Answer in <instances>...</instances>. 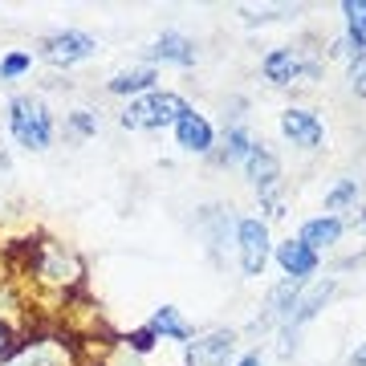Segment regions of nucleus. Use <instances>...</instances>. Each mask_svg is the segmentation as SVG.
I'll return each instance as SVG.
<instances>
[{
  "instance_id": "nucleus-1",
  "label": "nucleus",
  "mask_w": 366,
  "mask_h": 366,
  "mask_svg": "<svg viewBox=\"0 0 366 366\" xmlns=\"http://www.w3.org/2000/svg\"><path fill=\"white\" fill-rule=\"evenodd\" d=\"M25 277L37 289H49L53 297H61L69 305V297L86 285V261L78 257V249H69L66 240L45 236V240H37V244H29Z\"/></svg>"
},
{
  "instance_id": "nucleus-2",
  "label": "nucleus",
  "mask_w": 366,
  "mask_h": 366,
  "mask_svg": "<svg viewBox=\"0 0 366 366\" xmlns=\"http://www.w3.org/2000/svg\"><path fill=\"white\" fill-rule=\"evenodd\" d=\"M4 131L21 151L29 155H45L57 139V114L41 94H13L4 106Z\"/></svg>"
},
{
  "instance_id": "nucleus-3",
  "label": "nucleus",
  "mask_w": 366,
  "mask_h": 366,
  "mask_svg": "<svg viewBox=\"0 0 366 366\" xmlns=\"http://www.w3.org/2000/svg\"><path fill=\"white\" fill-rule=\"evenodd\" d=\"M187 98H183L179 90H151V94H143V98H134V102H127L122 110H118V127L122 131H171L175 127V118L187 110Z\"/></svg>"
},
{
  "instance_id": "nucleus-4",
  "label": "nucleus",
  "mask_w": 366,
  "mask_h": 366,
  "mask_svg": "<svg viewBox=\"0 0 366 366\" xmlns=\"http://www.w3.org/2000/svg\"><path fill=\"white\" fill-rule=\"evenodd\" d=\"M37 57L45 66H53L57 74H69L74 66L98 57V37L86 29H53L37 41Z\"/></svg>"
},
{
  "instance_id": "nucleus-5",
  "label": "nucleus",
  "mask_w": 366,
  "mask_h": 366,
  "mask_svg": "<svg viewBox=\"0 0 366 366\" xmlns=\"http://www.w3.org/2000/svg\"><path fill=\"white\" fill-rule=\"evenodd\" d=\"M273 261V232H269V224L261 216H240L236 220V264H240V273L257 281L264 277Z\"/></svg>"
},
{
  "instance_id": "nucleus-6",
  "label": "nucleus",
  "mask_w": 366,
  "mask_h": 366,
  "mask_svg": "<svg viewBox=\"0 0 366 366\" xmlns=\"http://www.w3.org/2000/svg\"><path fill=\"white\" fill-rule=\"evenodd\" d=\"M240 354V330L212 326L183 346V366H232Z\"/></svg>"
},
{
  "instance_id": "nucleus-7",
  "label": "nucleus",
  "mask_w": 366,
  "mask_h": 366,
  "mask_svg": "<svg viewBox=\"0 0 366 366\" xmlns=\"http://www.w3.org/2000/svg\"><path fill=\"white\" fill-rule=\"evenodd\" d=\"M277 131L289 147H297L305 155H314L326 147V122L310 110V106H285L281 118H277Z\"/></svg>"
},
{
  "instance_id": "nucleus-8",
  "label": "nucleus",
  "mask_w": 366,
  "mask_h": 366,
  "mask_svg": "<svg viewBox=\"0 0 366 366\" xmlns=\"http://www.w3.org/2000/svg\"><path fill=\"white\" fill-rule=\"evenodd\" d=\"M199 61V45L183 29H163L151 45L143 49V66H175V69H192Z\"/></svg>"
},
{
  "instance_id": "nucleus-9",
  "label": "nucleus",
  "mask_w": 366,
  "mask_h": 366,
  "mask_svg": "<svg viewBox=\"0 0 366 366\" xmlns=\"http://www.w3.org/2000/svg\"><path fill=\"white\" fill-rule=\"evenodd\" d=\"M171 134H175V147H179L183 155H196V159H208L212 151H216V139H220V131L212 127V118L199 114L196 106H187V110L175 118Z\"/></svg>"
},
{
  "instance_id": "nucleus-10",
  "label": "nucleus",
  "mask_w": 366,
  "mask_h": 366,
  "mask_svg": "<svg viewBox=\"0 0 366 366\" xmlns=\"http://www.w3.org/2000/svg\"><path fill=\"white\" fill-rule=\"evenodd\" d=\"M244 179L252 183V192H257V199L261 196H277V192H285V167H281V159H277L273 147H264L261 139L252 143L249 159H244Z\"/></svg>"
},
{
  "instance_id": "nucleus-11",
  "label": "nucleus",
  "mask_w": 366,
  "mask_h": 366,
  "mask_svg": "<svg viewBox=\"0 0 366 366\" xmlns=\"http://www.w3.org/2000/svg\"><path fill=\"white\" fill-rule=\"evenodd\" d=\"M236 220L240 216H232V208H224V204H208V208L196 212V228L208 244L212 264H220V252L228 249V240L236 244Z\"/></svg>"
},
{
  "instance_id": "nucleus-12",
  "label": "nucleus",
  "mask_w": 366,
  "mask_h": 366,
  "mask_svg": "<svg viewBox=\"0 0 366 366\" xmlns=\"http://www.w3.org/2000/svg\"><path fill=\"white\" fill-rule=\"evenodd\" d=\"M252 143H257V134H252L249 122H232V127H224V131H220L216 151L208 155V163H212V167H224V171L244 167V159H249Z\"/></svg>"
},
{
  "instance_id": "nucleus-13",
  "label": "nucleus",
  "mask_w": 366,
  "mask_h": 366,
  "mask_svg": "<svg viewBox=\"0 0 366 366\" xmlns=\"http://www.w3.org/2000/svg\"><path fill=\"white\" fill-rule=\"evenodd\" d=\"M261 78L273 90H289L301 86V45H273L261 57Z\"/></svg>"
},
{
  "instance_id": "nucleus-14",
  "label": "nucleus",
  "mask_w": 366,
  "mask_h": 366,
  "mask_svg": "<svg viewBox=\"0 0 366 366\" xmlns=\"http://www.w3.org/2000/svg\"><path fill=\"white\" fill-rule=\"evenodd\" d=\"M338 277H317V281H310L305 285V293L297 297V305H293V314H289V322L285 326H293V330H305L310 322H314L322 310H326L330 301L338 297Z\"/></svg>"
},
{
  "instance_id": "nucleus-15",
  "label": "nucleus",
  "mask_w": 366,
  "mask_h": 366,
  "mask_svg": "<svg viewBox=\"0 0 366 366\" xmlns=\"http://www.w3.org/2000/svg\"><path fill=\"white\" fill-rule=\"evenodd\" d=\"M151 90H159V69L143 66V61H134V66L118 69V74L106 78V94L110 98H122V102H134V98H143Z\"/></svg>"
},
{
  "instance_id": "nucleus-16",
  "label": "nucleus",
  "mask_w": 366,
  "mask_h": 366,
  "mask_svg": "<svg viewBox=\"0 0 366 366\" xmlns=\"http://www.w3.org/2000/svg\"><path fill=\"white\" fill-rule=\"evenodd\" d=\"M273 261H277V269H281V277H297V281H310V277H317V269H322V257H317L314 249H305L297 236L273 244Z\"/></svg>"
},
{
  "instance_id": "nucleus-17",
  "label": "nucleus",
  "mask_w": 366,
  "mask_h": 366,
  "mask_svg": "<svg viewBox=\"0 0 366 366\" xmlns=\"http://www.w3.org/2000/svg\"><path fill=\"white\" fill-rule=\"evenodd\" d=\"M342 236H346V220H342V216H326V212H322V216H310V220L297 228V240L305 249H314L317 257L330 252V249H338Z\"/></svg>"
},
{
  "instance_id": "nucleus-18",
  "label": "nucleus",
  "mask_w": 366,
  "mask_h": 366,
  "mask_svg": "<svg viewBox=\"0 0 366 366\" xmlns=\"http://www.w3.org/2000/svg\"><path fill=\"white\" fill-rule=\"evenodd\" d=\"M342 53L366 57V0H342Z\"/></svg>"
},
{
  "instance_id": "nucleus-19",
  "label": "nucleus",
  "mask_w": 366,
  "mask_h": 366,
  "mask_svg": "<svg viewBox=\"0 0 366 366\" xmlns=\"http://www.w3.org/2000/svg\"><path fill=\"white\" fill-rule=\"evenodd\" d=\"M147 326L155 330V338H159V342H171V346H179V350H183V346H187L192 338H196V326L183 317L179 305H159L155 314H151V322H147Z\"/></svg>"
},
{
  "instance_id": "nucleus-20",
  "label": "nucleus",
  "mask_w": 366,
  "mask_h": 366,
  "mask_svg": "<svg viewBox=\"0 0 366 366\" xmlns=\"http://www.w3.org/2000/svg\"><path fill=\"white\" fill-rule=\"evenodd\" d=\"M57 131L66 134L69 143H90V139H98V131H102V118H98V110H90V106H74V110H66V118L57 122Z\"/></svg>"
},
{
  "instance_id": "nucleus-21",
  "label": "nucleus",
  "mask_w": 366,
  "mask_h": 366,
  "mask_svg": "<svg viewBox=\"0 0 366 366\" xmlns=\"http://www.w3.org/2000/svg\"><path fill=\"white\" fill-rule=\"evenodd\" d=\"M358 196H362V179L346 175V179H338V183L326 192V204H322V212H326V216H342V212L358 208Z\"/></svg>"
},
{
  "instance_id": "nucleus-22",
  "label": "nucleus",
  "mask_w": 366,
  "mask_h": 366,
  "mask_svg": "<svg viewBox=\"0 0 366 366\" xmlns=\"http://www.w3.org/2000/svg\"><path fill=\"white\" fill-rule=\"evenodd\" d=\"M33 66H37V57H33L29 49H9L4 57H0V81H4V86L25 81L29 74H33Z\"/></svg>"
},
{
  "instance_id": "nucleus-23",
  "label": "nucleus",
  "mask_w": 366,
  "mask_h": 366,
  "mask_svg": "<svg viewBox=\"0 0 366 366\" xmlns=\"http://www.w3.org/2000/svg\"><path fill=\"white\" fill-rule=\"evenodd\" d=\"M297 9H240V25L244 29H269V25H281V21H293Z\"/></svg>"
},
{
  "instance_id": "nucleus-24",
  "label": "nucleus",
  "mask_w": 366,
  "mask_h": 366,
  "mask_svg": "<svg viewBox=\"0 0 366 366\" xmlns=\"http://www.w3.org/2000/svg\"><path fill=\"white\" fill-rule=\"evenodd\" d=\"M118 346L131 354V358H151L155 346H159V338H155V330H151V326H134L131 334H122V338H118Z\"/></svg>"
},
{
  "instance_id": "nucleus-25",
  "label": "nucleus",
  "mask_w": 366,
  "mask_h": 366,
  "mask_svg": "<svg viewBox=\"0 0 366 366\" xmlns=\"http://www.w3.org/2000/svg\"><path fill=\"white\" fill-rule=\"evenodd\" d=\"M346 81H350L354 98H366V57H354L346 61Z\"/></svg>"
},
{
  "instance_id": "nucleus-26",
  "label": "nucleus",
  "mask_w": 366,
  "mask_h": 366,
  "mask_svg": "<svg viewBox=\"0 0 366 366\" xmlns=\"http://www.w3.org/2000/svg\"><path fill=\"white\" fill-rule=\"evenodd\" d=\"M301 330H293V326H281L277 330V358H293L297 354V346H301Z\"/></svg>"
},
{
  "instance_id": "nucleus-27",
  "label": "nucleus",
  "mask_w": 366,
  "mask_h": 366,
  "mask_svg": "<svg viewBox=\"0 0 366 366\" xmlns=\"http://www.w3.org/2000/svg\"><path fill=\"white\" fill-rule=\"evenodd\" d=\"M16 342H21V334H16L9 322H0V358H9V354L16 350Z\"/></svg>"
},
{
  "instance_id": "nucleus-28",
  "label": "nucleus",
  "mask_w": 366,
  "mask_h": 366,
  "mask_svg": "<svg viewBox=\"0 0 366 366\" xmlns=\"http://www.w3.org/2000/svg\"><path fill=\"white\" fill-rule=\"evenodd\" d=\"M342 220H346V232H366V204L350 208V216H342Z\"/></svg>"
},
{
  "instance_id": "nucleus-29",
  "label": "nucleus",
  "mask_w": 366,
  "mask_h": 366,
  "mask_svg": "<svg viewBox=\"0 0 366 366\" xmlns=\"http://www.w3.org/2000/svg\"><path fill=\"white\" fill-rule=\"evenodd\" d=\"M232 366H264L261 346H252V350H240V354H236V362H232Z\"/></svg>"
},
{
  "instance_id": "nucleus-30",
  "label": "nucleus",
  "mask_w": 366,
  "mask_h": 366,
  "mask_svg": "<svg viewBox=\"0 0 366 366\" xmlns=\"http://www.w3.org/2000/svg\"><path fill=\"white\" fill-rule=\"evenodd\" d=\"M346 366H366V342H358L350 350V358H346Z\"/></svg>"
},
{
  "instance_id": "nucleus-31",
  "label": "nucleus",
  "mask_w": 366,
  "mask_h": 366,
  "mask_svg": "<svg viewBox=\"0 0 366 366\" xmlns=\"http://www.w3.org/2000/svg\"><path fill=\"white\" fill-rule=\"evenodd\" d=\"M13 167V159H9V151H0V171H9Z\"/></svg>"
},
{
  "instance_id": "nucleus-32",
  "label": "nucleus",
  "mask_w": 366,
  "mask_h": 366,
  "mask_svg": "<svg viewBox=\"0 0 366 366\" xmlns=\"http://www.w3.org/2000/svg\"><path fill=\"white\" fill-rule=\"evenodd\" d=\"M122 366H134V362H122Z\"/></svg>"
}]
</instances>
